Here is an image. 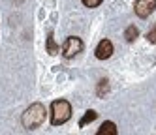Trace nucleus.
I'll return each instance as SVG.
<instances>
[{"mask_svg":"<svg viewBox=\"0 0 156 135\" xmlns=\"http://www.w3.org/2000/svg\"><path fill=\"white\" fill-rule=\"evenodd\" d=\"M154 9H156V0H136V4H133V11L141 19H147L149 15H152Z\"/></svg>","mask_w":156,"mask_h":135,"instance_id":"4","label":"nucleus"},{"mask_svg":"<svg viewBox=\"0 0 156 135\" xmlns=\"http://www.w3.org/2000/svg\"><path fill=\"white\" fill-rule=\"evenodd\" d=\"M83 51V41L79 40V38H68L64 41V45H62V54L66 56V58H73V56H77Z\"/></svg>","mask_w":156,"mask_h":135,"instance_id":"3","label":"nucleus"},{"mask_svg":"<svg viewBox=\"0 0 156 135\" xmlns=\"http://www.w3.org/2000/svg\"><path fill=\"white\" fill-rule=\"evenodd\" d=\"M98 135H117V126H115V122H104L102 124V128L98 130Z\"/></svg>","mask_w":156,"mask_h":135,"instance_id":"6","label":"nucleus"},{"mask_svg":"<svg viewBox=\"0 0 156 135\" xmlns=\"http://www.w3.org/2000/svg\"><path fill=\"white\" fill-rule=\"evenodd\" d=\"M137 36H139V30H137V26H133V25L124 30V38H126V41H130V43L136 40Z\"/></svg>","mask_w":156,"mask_h":135,"instance_id":"8","label":"nucleus"},{"mask_svg":"<svg viewBox=\"0 0 156 135\" xmlns=\"http://www.w3.org/2000/svg\"><path fill=\"white\" fill-rule=\"evenodd\" d=\"M102 92H107V81H100V86H98V94L102 96Z\"/></svg>","mask_w":156,"mask_h":135,"instance_id":"12","label":"nucleus"},{"mask_svg":"<svg viewBox=\"0 0 156 135\" xmlns=\"http://www.w3.org/2000/svg\"><path fill=\"white\" fill-rule=\"evenodd\" d=\"M45 116H47V111L45 107H43L41 103H32L25 112H23V118H21V122H23V126L27 130H36L40 128L43 122H45Z\"/></svg>","mask_w":156,"mask_h":135,"instance_id":"1","label":"nucleus"},{"mask_svg":"<svg viewBox=\"0 0 156 135\" xmlns=\"http://www.w3.org/2000/svg\"><path fill=\"white\" fill-rule=\"evenodd\" d=\"M94 54H96V58H98V60H107L109 56L113 54V43H111L109 40H102V41L96 45Z\"/></svg>","mask_w":156,"mask_h":135,"instance_id":"5","label":"nucleus"},{"mask_svg":"<svg viewBox=\"0 0 156 135\" xmlns=\"http://www.w3.org/2000/svg\"><path fill=\"white\" fill-rule=\"evenodd\" d=\"M72 116V105L66 99H57L51 103V124L53 126H62Z\"/></svg>","mask_w":156,"mask_h":135,"instance_id":"2","label":"nucleus"},{"mask_svg":"<svg viewBox=\"0 0 156 135\" xmlns=\"http://www.w3.org/2000/svg\"><path fill=\"white\" fill-rule=\"evenodd\" d=\"M96 116H98V112H96V111H87L85 115L81 116V120H79V128H85L87 124L94 122V120H96Z\"/></svg>","mask_w":156,"mask_h":135,"instance_id":"7","label":"nucleus"},{"mask_svg":"<svg viewBox=\"0 0 156 135\" xmlns=\"http://www.w3.org/2000/svg\"><path fill=\"white\" fill-rule=\"evenodd\" d=\"M47 53H49V54H57V53H58V45L55 43L53 34H49V38H47Z\"/></svg>","mask_w":156,"mask_h":135,"instance_id":"9","label":"nucleus"},{"mask_svg":"<svg viewBox=\"0 0 156 135\" xmlns=\"http://www.w3.org/2000/svg\"><path fill=\"white\" fill-rule=\"evenodd\" d=\"M147 40H149V43H154V45H156V25H154L152 30L147 32Z\"/></svg>","mask_w":156,"mask_h":135,"instance_id":"11","label":"nucleus"},{"mask_svg":"<svg viewBox=\"0 0 156 135\" xmlns=\"http://www.w3.org/2000/svg\"><path fill=\"white\" fill-rule=\"evenodd\" d=\"M81 2H83L87 8H98L100 4L104 2V0H81Z\"/></svg>","mask_w":156,"mask_h":135,"instance_id":"10","label":"nucleus"}]
</instances>
